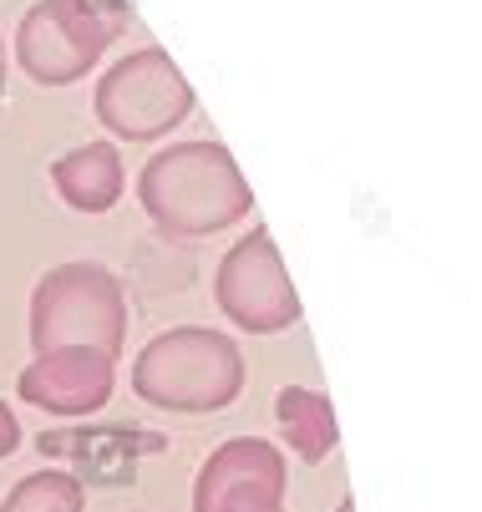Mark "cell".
<instances>
[{
	"mask_svg": "<svg viewBox=\"0 0 482 512\" xmlns=\"http://www.w3.org/2000/svg\"><path fill=\"white\" fill-rule=\"evenodd\" d=\"M290 457L264 436H229L193 477V512H285Z\"/></svg>",
	"mask_w": 482,
	"mask_h": 512,
	"instance_id": "cell-7",
	"label": "cell"
},
{
	"mask_svg": "<svg viewBox=\"0 0 482 512\" xmlns=\"http://www.w3.org/2000/svg\"><path fill=\"white\" fill-rule=\"evenodd\" d=\"M97 350L122 360L127 345V289L97 259H66L31 289V350Z\"/></svg>",
	"mask_w": 482,
	"mask_h": 512,
	"instance_id": "cell-3",
	"label": "cell"
},
{
	"mask_svg": "<svg viewBox=\"0 0 482 512\" xmlns=\"http://www.w3.org/2000/svg\"><path fill=\"white\" fill-rule=\"evenodd\" d=\"M6 77H11V51L0 41V107H6Z\"/></svg>",
	"mask_w": 482,
	"mask_h": 512,
	"instance_id": "cell-14",
	"label": "cell"
},
{
	"mask_svg": "<svg viewBox=\"0 0 482 512\" xmlns=\"http://www.w3.org/2000/svg\"><path fill=\"white\" fill-rule=\"evenodd\" d=\"M117 391V360L97 355V350H41L26 360V371L16 381V396L36 411H51L61 421H82L97 416Z\"/></svg>",
	"mask_w": 482,
	"mask_h": 512,
	"instance_id": "cell-8",
	"label": "cell"
},
{
	"mask_svg": "<svg viewBox=\"0 0 482 512\" xmlns=\"http://www.w3.org/2000/svg\"><path fill=\"white\" fill-rule=\"evenodd\" d=\"M214 305L224 320H234L249 335H280V330L300 325V315H305L300 289L264 224L224 249V259L214 269Z\"/></svg>",
	"mask_w": 482,
	"mask_h": 512,
	"instance_id": "cell-6",
	"label": "cell"
},
{
	"mask_svg": "<svg viewBox=\"0 0 482 512\" xmlns=\"http://www.w3.org/2000/svg\"><path fill=\"white\" fill-rule=\"evenodd\" d=\"M82 507H87V487L61 467L26 472L6 497H0V512H82Z\"/></svg>",
	"mask_w": 482,
	"mask_h": 512,
	"instance_id": "cell-12",
	"label": "cell"
},
{
	"mask_svg": "<svg viewBox=\"0 0 482 512\" xmlns=\"http://www.w3.org/2000/svg\"><path fill=\"white\" fill-rule=\"evenodd\" d=\"M244 391V350L209 325L158 330L132 355V396L173 416H214Z\"/></svg>",
	"mask_w": 482,
	"mask_h": 512,
	"instance_id": "cell-2",
	"label": "cell"
},
{
	"mask_svg": "<svg viewBox=\"0 0 482 512\" xmlns=\"http://www.w3.org/2000/svg\"><path fill=\"white\" fill-rule=\"evenodd\" d=\"M132 0H36L26 6L11 56L36 87H77L122 36Z\"/></svg>",
	"mask_w": 482,
	"mask_h": 512,
	"instance_id": "cell-4",
	"label": "cell"
},
{
	"mask_svg": "<svg viewBox=\"0 0 482 512\" xmlns=\"http://www.w3.org/2000/svg\"><path fill=\"white\" fill-rule=\"evenodd\" d=\"M92 107L117 142H163L193 117L198 92L163 46H137L97 77Z\"/></svg>",
	"mask_w": 482,
	"mask_h": 512,
	"instance_id": "cell-5",
	"label": "cell"
},
{
	"mask_svg": "<svg viewBox=\"0 0 482 512\" xmlns=\"http://www.w3.org/2000/svg\"><path fill=\"white\" fill-rule=\"evenodd\" d=\"M274 421H280V436L295 452V462H305V467H320L340 447L335 406L315 386H280V396H274Z\"/></svg>",
	"mask_w": 482,
	"mask_h": 512,
	"instance_id": "cell-11",
	"label": "cell"
},
{
	"mask_svg": "<svg viewBox=\"0 0 482 512\" xmlns=\"http://www.w3.org/2000/svg\"><path fill=\"white\" fill-rule=\"evenodd\" d=\"M51 188L61 193V203L72 213H112L122 188H127V168L117 142H77L72 153H61L51 163Z\"/></svg>",
	"mask_w": 482,
	"mask_h": 512,
	"instance_id": "cell-10",
	"label": "cell"
},
{
	"mask_svg": "<svg viewBox=\"0 0 482 512\" xmlns=\"http://www.w3.org/2000/svg\"><path fill=\"white\" fill-rule=\"evenodd\" d=\"M36 452L72 472L82 487H127L137 477V462L163 452V436L143 426H66V431H41Z\"/></svg>",
	"mask_w": 482,
	"mask_h": 512,
	"instance_id": "cell-9",
	"label": "cell"
},
{
	"mask_svg": "<svg viewBox=\"0 0 482 512\" xmlns=\"http://www.w3.org/2000/svg\"><path fill=\"white\" fill-rule=\"evenodd\" d=\"M16 447H21V421H16L11 401L0 396V462H6V457H11Z\"/></svg>",
	"mask_w": 482,
	"mask_h": 512,
	"instance_id": "cell-13",
	"label": "cell"
},
{
	"mask_svg": "<svg viewBox=\"0 0 482 512\" xmlns=\"http://www.w3.org/2000/svg\"><path fill=\"white\" fill-rule=\"evenodd\" d=\"M137 203L163 239H214L249 218L254 193L234 153L214 137L158 148L137 173Z\"/></svg>",
	"mask_w": 482,
	"mask_h": 512,
	"instance_id": "cell-1",
	"label": "cell"
},
{
	"mask_svg": "<svg viewBox=\"0 0 482 512\" xmlns=\"http://www.w3.org/2000/svg\"><path fill=\"white\" fill-rule=\"evenodd\" d=\"M335 512H356V497H340V502H335Z\"/></svg>",
	"mask_w": 482,
	"mask_h": 512,
	"instance_id": "cell-15",
	"label": "cell"
}]
</instances>
